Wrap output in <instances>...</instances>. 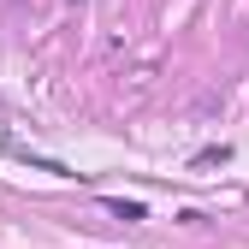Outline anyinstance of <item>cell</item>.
<instances>
[{
    "mask_svg": "<svg viewBox=\"0 0 249 249\" xmlns=\"http://www.w3.org/2000/svg\"><path fill=\"white\" fill-rule=\"evenodd\" d=\"M107 213H113V220H142V202H124V196H107Z\"/></svg>",
    "mask_w": 249,
    "mask_h": 249,
    "instance_id": "1",
    "label": "cell"
},
{
    "mask_svg": "<svg viewBox=\"0 0 249 249\" xmlns=\"http://www.w3.org/2000/svg\"><path fill=\"white\" fill-rule=\"evenodd\" d=\"M226 160H231V148L220 142V148H202V154H196L190 166H196V172H208V166H226Z\"/></svg>",
    "mask_w": 249,
    "mask_h": 249,
    "instance_id": "2",
    "label": "cell"
}]
</instances>
